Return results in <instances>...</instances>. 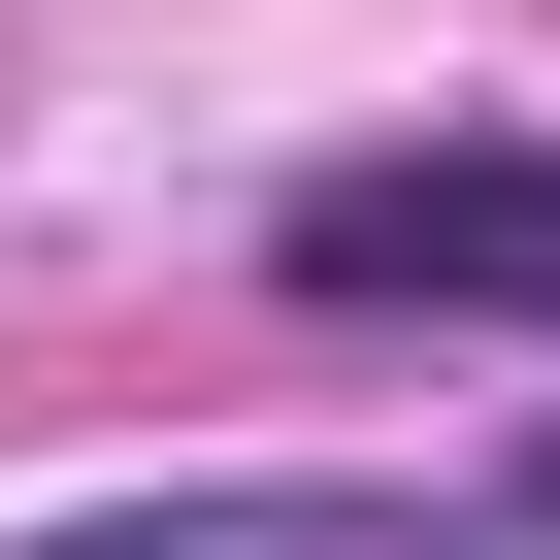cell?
I'll list each match as a JSON object with an SVG mask.
<instances>
[{
	"label": "cell",
	"mask_w": 560,
	"mask_h": 560,
	"mask_svg": "<svg viewBox=\"0 0 560 560\" xmlns=\"http://www.w3.org/2000/svg\"><path fill=\"white\" fill-rule=\"evenodd\" d=\"M298 298H527L560 330V165H330L298 198Z\"/></svg>",
	"instance_id": "obj_1"
},
{
	"label": "cell",
	"mask_w": 560,
	"mask_h": 560,
	"mask_svg": "<svg viewBox=\"0 0 560 560\" xmlns=\"http://www.w3.org/2000/svg\"><path fill=\"white\" fill-rule=\"evenodd\" d=\"M34 560H527V527H396V494H100Z\"/></svg>",
	"instance_id": "obj_2"
},
{
	"label": "cell",
	"mask_w": 560,
	"mask_h": 560,
	"mask_svg": "<svg viewBox=\"0 0 560 560\" xmlns=\"http://www.w3.org/2000/svg\"><path fill=\"white\" fill-rule=\"evenodd\" d=\"M527 527H560V462H527Z\"/></svg>",
	"instance_id": "obj_3"
}]
</instances>
